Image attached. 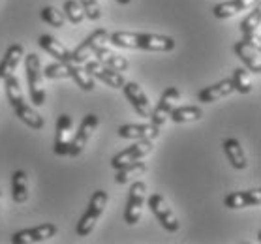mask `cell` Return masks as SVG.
Returning <instances> with one entry per match:
<instances>
[{
	"mask_svg": "<svg viewBox=\"0 0 261 244\" xmlns=\"http://www.w3.org/2000/svg\"><path fill=\"white\" fill-rule=\"evenodd\" d=\"M85 70H87L92 77L100 79L101 83H106L107 87H111V89H122L126 83V79L122 73L115 72L109 66L101 64L100 60H87V62H85Z\"/></svg>",
	"mask_w": 261,
	"mask_h": 244,
	"instance_id": "10",
	"label": "cell"
},
{
	"mask_svg": "<svg viewBox=\"0 0 261 244\" xmlns=\"http://www.w3.org/2000/svg\"><path fill=\"white\" fill-rule=\"evenodd\" d=\"M98 124H100V120H98V117H96V115H87V117H85L83 122L79 124L77 131L73 133V139H71L68 156H71V158H77V156L83 152L85 147H87V143L90 141V137H92V133H94L96 128H98Z\"/></svg>",
	"mask_w": 261,
	"mask_h": 244,
	"instance_id": "7",
	"label": "cell"
},
{
	"mask_svg": "<svg viewBox=\"0 0 261 244\" xmlns=\"http://www.w3.org/2000/svg\"><path fill=\"white\" fill-rule=\"evenodd\" d=\"M107 201H109L107 192L96 190L94 194H92L87 212L81 216V220H79L77 226H75V235H77V237H89L90 233H92L96 222L100 220V216L103 214V210H106Z\"/></svg>",
	"mask_w": 261,
	"mask_h": 244,
	"instance_id": "3",
	"label": "cell"
},
{
	"mask_svg": "<svg viewBox=\"0 0 261 244\" xmlns=\"http://www.w3.org/2000/svg\"><path fill=\"white\" fill-rule=\"evenodd\" d=\"M119 2H120V4H130L132 0H119Z\"/></svg>",
	"mask_w": 261,
	"mask_h": 244,
	"instance_id": "35",
	"label": "cell"
},
{
	"mask_svg": "<svg viewBox=\"0 0 261 244\" xmlns=\"http://www.w3.org/2000/svg\"><path fill=\"white\" fill-rule=\"evenodd\" d=\"M255 4H259V0H229V2L216 4L213 13L216 19H227V17L237 15V13H241V12H246L250 8H254Z\"/></svg>",
	"mask_w": 261,
	"mask_h": 244,
	"instance_id": "17",
	"label": "cell"
},
{
	"mask_svg": "<svg viewBox=\"0 0 261 244\" xmlns=\"http://www.w3.org/2000/svg\"><path fill=\"white\" fill-rule=\"evenodd\" d=\"M231 92H235L233 81L231 79H224V81H220V83L213 85V87L203 89L197 94V101H201V103H213V101H218L222 98H227Z\"/></svg>",
	"mask_w": 261,
	"mask_h": 244,
	"instance_id": "18",
	"label": "cell"
},
{
	"mask_svg": "<svg viewBox=\"0 0 261 244\" xmlns=\"http://www.w3.org/2000/svg\"><path fill=\"white\" fill-rule=\"evenodd\" d=\"M64 17L73 24H81L85 19V12L81 4H79V0H66L64 2Z\"/></svg>",
	"mask_w": 261,
	"mask_h": 244,
	"instance_id": "31",
	"label": "cell"
},
{
	"mask_svg": "<svg viewBox=\"0 0 261 244\" xmlns=\"http://www.w3.org/2000/svg\"><path fill=\"white\" fill-rule=\"evenodd\" d=\"M122 90H124L128 101L132 103V107L136 109V113L139 117H143V119H150L152 105H150V100L145 94V90L141 89V85L136 83V81H130V83H124Z\"/></svg>",
	"mask_w": 261,
	"mask_h": 244,
	"instance_id": "12",
	"label": "cell"
},
{
	"mask_svg": "<svg viewBox=\"0 0 261 244\" xmlns=\"http://www.w3.org/2000/svg\"><path fill=\"white\" fill-rule=\"evenodd\" d=\"M79 4L83 8L85 17H89L90 21H98L101 17V6L98 0H79Z\"/></svg>",
	"mask_w": 261,
	"mask_h": 244,
	"instance_id": "34",
	"label": "cell"
},
{
	"mask_svg": "<svg viewBox=\"0 0 261 244\" xmlns=\"http://www.w3.org/2000/svg\"><path fill=\"white\" fill-rule=\"evenodd\" d=\"M178 100H180V90L177 87H169V89L162 94L158 105L152 109L150 113V122L156 126V128H162L166 124V120L169 119V115L175 107H177Z\"/></svg>",
	"mask_w": 261,
	"mask_h": 244,
	"instance_id": "6",
	"label": "cell"
},
{
	"mask_svg": "<svg viewBox=\"0 0 261 244\" xmlns=\"http://www.w3.org/2000/svg\"><path fill=\"white\" fill-rule=\"evenodd\" d=\"M222 147H224V152H226L227 160L231 161V166L235 167V169H244L246 167V156H244V150H243V145L239 143L237 139H226L224 143H222Z\"/></svg>",
	"mask_w": 261,
	"mask_h": 244,
	"instance_id": "22",
	"label": "cell"
},
{
	"mask_svg": "<svg viewBox=\"0 0 261 244\" xmlns=\"http://www.w3.org/2000/svg\"><path fill=\"white\" fill-rule=\"evenodd\" d=\"M2 81H4V85H6V94H8V100H10V103H12V107H15V105H19V103H23L24 94H23L21 85H19V79L15 77V73H12V75L4 77Z\"/></svg>",
	"mask_w": 261,
	"mask_h": 244,
	"instance_id": "28",
	"label": "cell"
},
{
	"mask_svg": "<svg viewBox=\"0 0 261 244\" xmlns=\"http://www.w3.org/2000/svg\"><path fill=\"white\" fill-rule=\"evenodd\" d=\"M57 226L53 224H43V226L32 227V229H23L19 233H13L12 235V242L13 244H34V242H43V240H49L57 235Z\"/></svg>",
	"mask_w": 261,
	"mask_h": 244,
	"instance_id": "13",
	"label": "cell"
},
{
	"mask_svg": "<svg viewBox=\"0 0 261 244\" xmlns=\"http://www.w3.org/2000/svg\"><path fill=\"white\" fill-rule=\"evenodd\" d=\"M109 42L117 47L143 49V51H154V53H169L177 45L171 36L147 34V32H113L109 34Z\"/></svg>",
	"mask_w": 261,
	"mask_h": 244,
	"instance_id": "1",
	"label": "cell"
},
{
	"mask_svg": "<svg viewBox=\"0 0 261 244\" xmlns=\"http://www.w3.org/2000/svg\"><path fill=\"white\" fill-rule=\"evenodd\" d=\"M224 205L227 208H246V207H259L261 205V190H246V192H233L224 199Z\"/></svg>",
	"mask_w": 261,
	"mask_h": 244,
	"instance_id": "14",
	"label": "cell"
},
{
	"mask_svg": "<svg viewBox=\"0 0 261 244\" xmlns=\"http://www.w3.org/2000/svg\"><path fill=\"white\" fill-rule=\"evenodd\" d=\"M235 53L244 64L248 66L250 72H254L259 75L261 73V49L254 47L246 42H237L235 43Z\"/></svg>",
	"mask_w": 261,
	"mask_h": 244,
	"instance_id": "16",
	"label": "cell"
},
{
	"mask_svg": "<svg viewBox=\"0 0 261 244\" xmlns=\"http://www.w3.org/2000/svg\"><path fill=\"white\" fill-rule=\"evenodd\" d=\"M23 57H24V49L21 43H13V45L8 47L4 59L0 60V81L4 77H8V75H12V73H15V70H17V66Z\"/></svg>",
	"mask_w": 261,
	"mask_h": 244,
	"instance_id": "19",
	"label": "cell"
},
{
	"mask_svg": "<svg viewBox=\"0 0 261 244\" xmlns=\"http://www.w3.org/2000/svg\"><path fill=\"white\" fill-rule=\"evenodd\" d=\"M70 79H73V81L77 83V87H81V89L87 90V92L94 90V77H92L81 64L70 62Z\"/></svg>",
	"mask_w": 261,
	"mask_h": 244,
	"instance_id": "27",
	"label": "cell"
},
{
	"mask_svg": "<svg viewBox=\"0 0 261 244\" xmlns=\"http://www.w3.org/2000/svg\"><path fill=\"white\" fill-rule=\"evenodd\" d=\"M117 177L115 180L119 182V184H126V182H130L132 179H136V177H141L143 173L147 171V166L143 164V161H132V164H126L122 166L120 169H117Z\"/></svg>",
	"mask_w": 261,
	"mask_h": 244,
	"instance_id": "26",
	"label": "cell"
},
{
	"mask_svg": "<svg viewBox=\"0 0 261 244\" xmlns=\"http://www.w3.org/2000/svg\"><path fill=\"white\" fill-rule=\"evenodd\" d=\"M119 137L122 139H154L160 135V128H156L152 122L150 124H124L119 126L117 130Z\"/></svg>",
	"mask_w": 261,
	"mask_h": 244,
	"instance_id": "15",
	"label": "cell"
},
{
	"mask_svg": "<svg viewBox=\"0 0 261 244\" xmlns=\"http://www.w3.org/2000/svg\"><path fill=\"white\" fill-rule=\"evenodd\" d=\"M203 117L201 107L197 105H180V107H175L169 115V119L177 124H186V122H196Z\"/></svg>",
	"mask_w": 261,
	"mask_h": 244,
	"instance_id": "25",
	"label": "cell"
},
{
	"mask_svg": "<svg viewBox=\"0 0 261 244\" xmlns=\"http://www.w3.org/2000/svg\"><path fill=\"white\" fill-rule=\"evenodd\" d=\"M12 197L15 203H24L29 199V175L24 171H13Z\"/></svg>",
	"mask_w": 261,
	"mask_h": 244,
	"instance_id": "24",
	"label": "cell"
},
{
	"mask_svg": "<svg viewBox=\"0 0 261 244\" xmlns=\"http://www.w3.org/2000/svg\"><path fill=\"white\" fill-rule=\"evenodd\" d=\"M145 199H147V184L143 180H136L130 188L128 205H126V212H124V222L128 226H136L137 222L141 220Z\"/></svg>",
	"mask_w": 261,
	"mask_h": 244,
	"instance_id": "4",
	"label": "cell"
},
{
	"mask_svg": "<svg viewBox=\"0 0 261 244\" xmlns=\"http://www.w3.org/2000/svg\"><path fill=\"white\" fill-rule=\"evenodd\" d=\"M40 17H42V21H45L49 26H55V29H62V26L66 24L64 13L60 12V10H57V8H53V6L42 8Z\"/></svg>",
	"mask_w": 261,
	"mask_h": 244,
	"instance_id": "30",
	"label": "cell"
},
{
	"mask_svg": "<svg viewBox=\"0 0 261 244\" xmlns=\"http://www.w3.org/2000/svg\"><path fill=\"white\" fill-rule=\"evenodd\" d=\"M148 207L154 212V216L158 218V222H160L162 227H164L166 231H169V233L178 231V226H180V224H178L177 216H175L171 207L167 205V201L160 194H152V196L148 197Z\"/></svg>",
	"mask_w": 261,
	"mask_h": 244,
	"instance_id": "8",
	"label": "cell"
},
{
	"mask_svg": "<svg viewBox=\"0 0 261 244\" xmlns=\"http://www.w3.org/2000/svg\"><path fill=\"white\" fill-rule=\"evenodd\" d=\"M96 60H100L101 64H106L109 66L111 70H115V72H126L128 70V60L124 59V57H119V55H115L111 49H107L106 45L100 49H96V53H94Z\"/></svg>",
	"mask_w": 261,
	"mask_h": 244,
	"instance_id": "21",
	"label": "cell"
},
{
	"mask_svg": "<svg viewBox=\"0 0 261 244\" xmlns=\"http://www.w3.org/2000/svg\"><path fill=\"white\" fill-rule=\"evenodd\" d=\"M233 87L237 92L241 94H250L252 89H254V85H252V79H250V73L244 70V68H237L235 73H233Z\"/></svg>",
	"mask_w": 261,
	"mask_h": 244,
	"instance_id": "29",
	"label": "cell"
},
{
	"mask_svg": "<svg viewBox=\"0 0 261 244\" xmlns=\"http://www.w3.org/2000/svg\"><path fill=\"white\" fill-rule=\"evenodd\" d=\"M38 43H40V47H42L45 53L51 55L53 59L60 60V62H71V51L66 47V45H62L55 36L42 34L40 40H38Z\"/></svg>",
	"mask_w": 261,
	"mask_h": 244,
	"instance_id": "20",
	"label": "cell"
},
{
	"mask_svg": "<svg viewBox=\"0 0 261 244\" xmlns=\"http://www.w3.org/2000/svg\"><path fill=\"white\" fill-rule=\"evenodd\" d=\"M13 111H15V115H17L19 119L23 120L27 126H30L32 130H42L43 124H45L42 115L38 113L34 107H30L29 103H24V101L23 103H19V105H15Z\"/></svg>",
	"mask_w": 261,
	"mask_h": 244,
	"instance_id": "23",
	"label": "cell"
},
{
	"mask_svg": "<svg viewBox=\"0 0 261 244\" xmlns=\"http://www.w3.org/2000/svg\"><path fill=\"white\" fill-rule=\"evenodd\" d=\"M107 42H109V32L106 29L94 30L89 38H85V42L75 51H71V62L73 64H85L90 59V55H94L96 49L103 47Z\"/></svg>",
	"mask_w": 261,
	"mask_h": 244,
	"instance_id": "5",
	"label": "cell"
},
{
	"mask_svg": "<svg viewBox=\"0 0 261 244\" xmlns=\"http://www.w3.org/2000/svg\"><path fill=\"white\" fill-rule=\"evenodd\" d=\"M154 149V145H152V139H137L136 143L128 147V149L120 150L119 154L115 156L113 160H111V166L115 169H120L122 166L126 164H132V161H137V160H143L145 156H148Z\"/></svg>",
	"mask_w": 261,
	"mask_h": 244,
	"instance_id": "9",
	"label": "cell"
},
{
	"mask_svg": "<svg viewBox=\"0 0 261 244\" xmlns=\"http://www.w3.org/2000/svg\"><path fill=\"white\" fill-rule=\"evenodd\" d=\"M57 135H55V154L57 156H68L71 139H73V120L70 115H60L57 119Z\"/></svg>",
	"mask_w": 261,
	"mask_h": 244,
	"instance_id": "11",
	"label": "cell"
},
{
	"mask_svg": "<svg viewBox=\"0 0 261 244\" xmlns=\"http://www.w3.org/2000/svg\"><path fill=\"white\" fill-rule=\"evenodd\" d=\"M43 77L49 79H70V62H55V64L45 66Z\"/></svg>",
	"mask_w": 261,
	"mask_h": 244,
	"instance_id": "33",
	"label": "cell"
},
{
	"mask_svg": "<svg viewBox=\"0 0 261 244\" xmlns=\"http://www.w3.org/2000/svg\"><path fill=\"white\" fill-rule=\"evenodd\" d=\"M0 207H2V192H0Z\"/></svg>",
	"mask_w": 261,
	"mask_h": 244,
	"instance_id": "36",
	"label": "cell"
},
{
	"mask_svg": "<svg viewBox=\"0 0 261 244\" xmlns=\"http://www.w3.org/2000/svg\"><path fill=\"white\" fill-rule=\"evenodd\" d=\"M259 24H261V8H259V4H255V10L250 13L248 17L244 19V21L239 24V26H241V32H243V36H246V34H254V32H259Z\"/></svg>",
	"mask_w": 261,
	"mask_h": 244,
	"instance_id": "32",
	"label": "cell"
},
{
	"mask_svg": "<svg viewBox=\"0 0 261 244\" xmlns=\"http://www.w3.org/2000/svg\"><path fill=\"white\" fill-rule=\"evenodd\" d=\"M24 70L29 79L30 100L36 107H42L45 103V77H43L42 60L36 53H30L24 57Z\"/></svg>",
	"mask_w": 261,
	"mask_h": 244,
	"instance_id": "2",
	"label": "cell"
}]
</instances>
